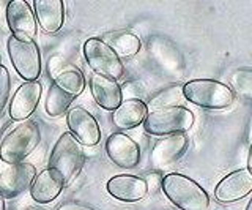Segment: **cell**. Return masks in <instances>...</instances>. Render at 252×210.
<instances>
[{
	"label": "cell",
	"instance_id": "4",
	"mask_svg": "<svg viewBox=\"0 0 252 210\" xmlns=\"http://www.w3.org/2000/svg\"><path fill=\"white\" fill-rule=\"evenodd\" d=\"M84 163H85L84 145L69 131H66L55 142L51 152L47 168L59 173L65 183H69L81 173Z\"/></svg>",
	"mask_w": 252,
	"mask_h": 210
},
{
	"label": "cell",
	"instance_id": "13",
	"mask_svg": "<svg viewBox=\"0 0 252 210\" xmlns=\"http://www.w3.org/2000/svg\"><path fill=\"white\" fill-rule=\"evenodd\" d=\"M249 193H252V171L238 169L218 183L215 198L222 204H228V202H236L246 198Z\"/></svg>",
	"mask_w": 252,
	"mask_h": 210
},
{
	"label": "cell",
	"instance_id": "11",
	"mask_svg": "<svg viewBox=\"0 0 252 210\" xmlns=\"http://www.w3.org/2000/svg\"><path fill=\"white\" fill-rule=\"evenodd\" d=\"M66 123L69 133L82 145L93 147L101 141V130L98 120L93 117V114H90L84 107H71L66 114Z\"/></svg>",
	"mask_w": 252,
	"mask_h": 210
},
{
	"label": "cell",
	"instance_id": "28",
	"mask_svg": "<svg viewBox=\"0 0 252 210\" xmlns=\"http://www.w3.org/2000/svg\"><path fill=\"white\" fill-rule=\"evenodd\" d=\"M0 210H5V199L0 196Z\"/></svg>",
	"mask_w": 252,
	"mask_h": 210
},
{
	"label": "cell",
	"instance_id": "20",
	"mask_svg": "<svg viewBox=\"0 0 252 210\" xmlns=\"http://www.w3.org/2000/svg\"><path fill=\"white\" fill-rule=\"evenodd\" d=\"M147 117V105L139 98L122 101L112 114V122L120 130H131L139 127Z\"/></svg>",
	"mask_w": 252,
	"mask_h": 210
},
{
	"label": "cell",
	"instance_id": "18",
	"mask_svg": "<svg viewBox=\"0 0 252 210\" xmlns=\"http://www.w3.org/2000/svg\"><path fill=\"white\" fill-rule=\"evenodd\" d=\"M63 186H65V182H63L62 175L55 173L54 169L46 168L39 174H36L33 182H32L30 196L39 204H47V202H52L59 198Z\"/></svg>",
	"mask_w": 252,
	"mask_h": 210
},
{
	"label": "cell",
	"instance_id": "17",
	"mask_svg": "<svg viewBox=\"0 0 252 210\" xmlns=\"http://www.w3.org/2000/svg\"><path fill=\"white\" fill-rule=\"evenodd\" d=\"M90 89L94 101L106 111H115L123 101L120 84L110 77L93 73L90 77Z\"/></svg>",
	"mask_w": 252,
	"mask_h": 210
},
{
	"label": "cell",
	"instance_id": "3",
	"mask_svg": "<svg viewBox=\"0 0 252 210\" xmlns=\"http://www.w3.org/2000/svg\"><path fill=\"white\" fill-rule=\"evenodd\" d=\"M41 141V130L35 120L21 122L18 127L5 135L0 142V160L8 165L22 163L24 158L33 152Z\"/></svg>",
	"mask_w": 252,
	"mask_h": 210
},
{
	"label": "cell",
	"instance_id": "15",
	"mask_svg": "<svg viewBox=\"0 0 252 210\" xmlns=\"http://www.w3.org/2000/svg\"><path fill=\"white\" fill-rule=\"evenodd\" d=\"M39 98H41V84L38 81L24 82L11 98L10 117L16 122H26L35 112Z\"/></svg>",
	"mask_w": 252,
	"mask_h": 210
},
{
	"label": "cell",
	"instance_id": "23",
	"mask_svg": "<svg viewBox=\"0 0 252 210\" xmlns=\"http://www.w3.org/2000/svg\"><path fill=\"white\" fill-rule=\"evenodd\" d=\"M230 82L236 93H240L241 97L252 101V70L251 68L236 70L230 77Z\"/></svg>",
	"mask_w": 252,
	"mask_h": 210
},
{
	"label": "cell",
	"instance_id": "8",
	"mask_svg": "<svg viewBox=\"0 0 252 210\" xmlns=\"http://www.w3.org/2000/svg\"><path fill=\"white\" fill-rule=\"evenodd\" d=\"M6 51L18 74L27 82L36 81L41 74V54L35 41H21L13 35L6 40Z\"/></svg>",
	"mask_w": 252,
	"mask_h": 210
},
{
	"label": "cell",
	"instance_id": "26",
	"mask_svg": "<svg viewBox=\"0 0 252 210\" xmlns=\"http://www.w3.org/2000/svg\"><path fill=\"white\" fill-rule=\"evenodd\" d=\"M57 210H96V209L85 206L82 202H77V201H68V202H63L62 206H59Z\"/></svg>",
	"mask_w": 252,
	"mask_h": 210
},
{
	"label": "cell",
	"instance_id": "16",
	"mask_svg": "<svg viewBox=\"0 0 252 210\" xmlns=\"http://www.w3.org/2000/svg\"><path fill=\"white\" fill-rule=\"evenodd\" d=\"M107 193L123 202H137L147 196V183L144 178L129 174H120L109 178Z\"/></svg>",
	"mask_w": 252,
	"mask_h": 210
},
{
	"label": "cell",
	"instance_id": "30",
	"mask_svg": "<svg viewBox=\"0 0 252 210\" xmlns=\"http://www.w3.org/2000/svg\"><path fill=\"white\" fill-rule=\"evenodd\" d=\"M26 210H43V209H36V207H30V209H26Z\"/></svg>",
	"mask_w": 252,
	"mask_h": 210
},
{
	"label": "cell",
	"instance_id": "12",
	"mask_svg": "<svg viewBox=\"0 0 252 210\" xmlns=\"http://www.w3.org/2000/svg\"><path fill=\"white\" fill-rule=\"evenodd\" d=\"M106 152L112 163L122 169H132L140 163V147L128 135L117 131L106 141Z\"/></svg>",
	"mask_w": 252,
	"mask_h": 210
},
{
	"label": "cell",
	"instance_id": "1",
	"mask_svg": "<svg viewBox=\"0 0 252 210\" xmlns=\"http://www.w3.org/2000/svg\"><path fill=\"white\" fill-rule=\"evenodd\" d=\"M85 89V77L76 68H68L54 77L46 97V112L52 117H59L69 109L71 103Z\"/></svg>",
	"mask_w": 252,
	"mask_h": 210
},
{
	"label": "cell",
	"instance_id": "22",
	"mask_svg": "<svg viewBox=\"0 0 252 210\" xmlns=\"http://www.w3.org/2000/svg\"><path fill=\"white\" fill-rule=\"evenodd\" d=\"M183 87L180 85H173L162 92H159L158 95L150 101V105L147 107H152L153 111L161 109V107H170V106H181V100H183Z\"/></svg>",
	"mask_w": 252,
	"mask_h": 210
},
{
	"label": "cell",
	"instance_id": "6",
	"mask_svg": "<svg viewBox=\"0 0 252 210\" xmlns=\"http://www.w3.org/2000/svg\"><path fill=\"white\" fill-rule=\"evenodd\" d=\"M194 123V114L185 106L161 107L147 114L144 130L155 136L181 135L188 131Z\"/></svg>",
	"mask_w": 252,
	"mask_h": 210
},
{
	"label": "cell",
	"instance_id": "29",
	"mask_svg": "<svg viewBox=\"0 0 252 210\" xmlns=\"http://www.w3.org/2000/svg\"><path fill=\"white\" fill-rule=\"evenodd\" d=\"M246 210H252V199L249 201V204H248V207H246Z\"/></svg>",
	"mask_w": 252,
	"mask_h": 210
},
{
	"label": "cell",
	"instance_id": "10",
	"mask_svg": "<svg viewBox=\"0 0 252 210\" xmlns=\"http://www.w3.org/2000/svg\"><path fill=\"white\" fill-rule=\"evenodd\" d=\"M36 177V168L32 163H16L8 165L0 173V196L11 199L30 188Z\"/></svg>",
	"mask_w": 252,
	"mask_h": 210
},
{
	"label": "cell",
	"instance_id": "2",
	"mask_svg": "<svg viewBox=\"0 0 252 210\" xmlns=\"http://www.w3.org/2000/svg\"><path fill=\"white\" fill-rule=\"evenodd\" d=\"M161 188L165 196L181 210H208L210 198L202 186L183 174L172 173L162 177Z\"/></svg>",
	"mask_w": 252,
	"mask_h": 210
},
{
	"label": "cell",
	"instance_id": "9",
	"mask_svg": "<svg viewBox=\"0 0 252 210\" xmlns=\"http://www.w3.org/2000/svg\"><path fill=\"white\" fill-rule=\"evenodd\" d=\"M6 22L11 35L21 41H33L36 35V18L26 0H11L6 5Z\"/></svg>",
	"mask_w": 252,
	"mask_h": 210
},
{
	"label": "cell",
	"instance_id": "21",
	"mask_svg": "<svg viewBox=\"0 0 252 210\" xmlns=\"http://www.w3.org/2000/svg\"><path fill=\"white\" fill-rule=\"evenodd\" d=\"M110 49H112L118 57H132L140 51V40L137 35L125 30L112 32L106 36L104 41Z\"/></svg>",
	"mask_w": 252,
	"mask_h": 210
},
{
	"label": "cell",
	"instance_id": "19",
	"mask_svg": "<svg viewBox=\"0 0 252 210\" xmlns=\"http://www.w3.org/2000/svg\"><path fill=\"white\" fill-rule=\"evenodd\" d=\"M35 18L46 34L59 32L65 21V3L62 0H35Z\"/></svg>",
	"mask_w": 252,
	"mask_h": 210
},
{
	"label": "cell",
	"instance_id": "27",
	"mask_svg": "<svg viewBox=\"0 0 252 210\" xmlns=\"http://www.w3.org/2000/svg\"><path fill=\"white\" fill-rule=\"evenodd\" d=\"M248 169L252 171V145H251V149H249V158H248Z\"/></svg>",
	"mask_w": 252,
	"mask_h": 210
},
{
	"label": "cell",
	"instance_id": "14",
	"mask_svg": "<svg viewBox=\"0 0 252 210\" xmlns=\"http://www.w3.org/2000/svg\"><path fill=\"white\" fill-rule=\"evenodd\" d=\"M189 141L185 133L170 135L167 138L158 141L152 152V165L155 169H165L183 157L188 150Z\"/></svg>",
	"mask_w": 252,
	"mask_h": 210
},
{
	"label": "cell",
	"instance_id": "7",
	"mask_svg": "<svg viewBox=\"0 0 252 210\" xmlns=\"http://www.w3.org/2000/svg\"><path fill=\"white\" fill-rule=\"evenodd\" d=\"M84 57L96 74L110 77L114 81L122 79L125 74V65L122 59L109 48L104 40L89 38L84 43Z\"/></svg>",
	"mask_w": 252,
	"mask_h": 210
},
{
	"label": "cell",
	"instance_id": "24",
	"mask_svg": "<svg viewBox=\"0 0 252 210\" xmlns=\"http://www.w3.org/2000/svg\"><path fill=\"white\" fill-rule=\"evenodd\" d=\"M10 90H11V77L8 70L0 65V114L3 112L5 106L8 103V97H10Z\"/></svg>",
	"mask_w": 252,
	"mask_h": 210
},
{
	"label": "cell",
	"instance_id": "5",
	"mask_svg": "<svg viewBox=\"0 0 252 210\" xmlns=\"http://www.w3.org/2000/svg\"><path fill=\"white\" fill-rule=\"evenodd\" d=\"M183 97L205 109H225L233 103V92L213 79H192L183 85Z\"/></svg>",
	"mask_w": 252,
	"mask_h": 210
},
{
	"label": "cell",
	"instance_id": "25",
	"mask_svg": "<svg viewBox=\"0 0 252 210\" xmlns=\"http://www.w3.org/2000/svg\"><path fill=\"white\" fill-rule=\"evenodd\" d=\"M145 183H147V191L156 193L158 188H161L162 178H161V175L158 174V173H152V174H148V175H147Z\"/></svg>",
	"mask_w": 252,
	"mask_h": 210
}]
</instances>
